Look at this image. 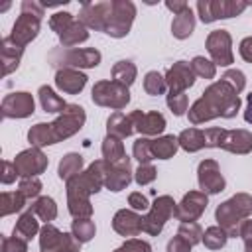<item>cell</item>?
<instances>
[{"label": "cell", "mask_w": 252, "mask_h": 252, "mask_svg": "<svg viewBox=\"0 0 252 252\" xmlns=\"http://www.w3.org/2000/svg\"><path fill=\"white\" fill-rule=\"evenodd\" d=\"M173 205H175V203H173L171 197H167V195L156 199L154 209L150 211V215H148L146 219H142V230H146V232H150V234H158V232L163 228V224H165V220L169 219V215H173V211H175Z\"/></svg>", "instance_id": "cell-9"}, {"label": "cell", "mask_w": 252, "mask_h": 252, "mask_svg": "<svg viewBox=\"0 0 252 252\" xmlns=\"http://www.w3.org/2000/svg\"><path fill=\"white\" fill-rule=\"evenodd\" d=\"M85 122V112L81 106L75 104H67V108L63 110V116L53 122V124H35L28 138L32 144L35 146H47V144H55L61 138H67L71 134H75L81 124Z\"/></svg>", "instance_id": "cell-2"}, {"label": "cell", "mask_w": 252, "mask_h": 252, "mask_svg": "<svg viewBox=\"0 0 252 252\" xmlns=\"http://www.w3.org/2000/svg\"><path fill=\"white\" fill-rule=\"evenodd\" d=\"M73 234L79 242H87L94 236V224L87 219H81V220H75L73 222Z\"/></svg>", "instance_id": "cell-35"}, {"label": "cell", "mask_w": 252, "mask_h": 252, "mask_svg": "<svg viewBox=\"0 0 252 252\" xmlns=\"http://www.w3.org/2000/svg\"><path fill=\"white\" fill-rule=\"evenodd\" d=\"M102 154L104 158L110 161V163H118V161H124L128 156L124 154V148H122V142L116 138V136H108L102 144Z\"/></svg>", "instance_id": "cell-27"}, {"label": "cell", "mask_w": 252, "mask_h": 252, "mask_svg": "<svg viewBox=\"0 0 252 252\" xmlns=\"http://www.w3.org/2000/svg\"><path fill=\"white\" fill-rule=\"evenodd\" d=\"M179 146L187 152H197L205 146V132L197 130V128H189V130H183L179 134Z\"/></svg>", "instance_id": "cell-24"}, {"label": "cell", "mask_w": 252, "mask_h": 252, "mask_svg": "<svg viewBox=\"0 0 252 252\" xmlns=\"http://www.w3.org/2000/svg\"><path fill=\"white\" fill-rule=\"evenodd\" d=\"M207 49L213 55L217 65H230L232 51H230V35L224 30H215L207 37Z\"/></svg>", "instance_id": "cell-11"}, {"label": "cell", "mask_w": 252, "mask_h": 252, "mask_svg": "<svg viewBox=\"0 0 252 252\" xmlns=\"http://www.w3.org/2000/svg\"><path fill=\"white\" fill-rule=\"evenodd\" d=\"M252 213V199L248 195H236L232 199H228L226 203H222L219 209H217V220L219 224H222L230 236H234L238 230H236V222L242 219V217H248Z\"/></svg>", "instance_id": "cell-4"}, {"label": "cell", "mask_w": 252, "mask_h": 252, "mask_svg": "<svg viewBox=\"0 0 252 252\" xmlns=\"http://www.w3.org/2000/svg\"><path fill=\"white\" fill-rule=\"evenodd\" d=\"M10 169H12V163H10V161H4V173H6V175L2 177V181H4V183H10V181L14 179V175H10V173H12Z\"/></svg>", "instance_id": "cell-52"}, {"label": "cell", "mask_w": 252, "mask_h": 252, "mask_svg": "<svg viewBox=\"0 0 252 252\" xmlns=\"http://www.w3.org/2000/svg\"><path fill=\"white\" fill-rule=\"evenodd\" d=\"M167 104L177 116H181L185 112V108H187V96L183 93H169L167 94Z\"/></svg>", "instance_id": "cell-40"}, {"label": "cell", "mask_w": 252, "mask_h": 252, "mask_svg": "<svg viewBox=\"0 0 252 252\" xmlns=\"http://www.w3.org/2000/svg\"><path fill=\"white\" fill-rule=\"evenodd\" d=\"M128 201H130V205H132L136 211H146V209H148V199H146L142 193H132Z\"/></svg>", "instance_id": "cell-48"}, {"label": "cell", "mask_w": 252, "mask_h": 252, "mask_svg": "<svg viewBox=\"0 0 252 252\" xmlns=\"http://www.w3.org/2000/svg\"><path fill=\"white\" fill-rule=\"evenodd\" d=\"M238 234L244 238V244H246V252H252V220H244Z\"/></svg>", "instance_id": "cell-47"}, {"label": "cell", "mask_w": 252, "mask_h": 252, "mask_svg": "<svg viewBox=\"0 0 252 252\" xmlns=\"http://www.w3.org/2000/svg\"><path fill=\"white\" fill-rule=\"evenodd\" d=\"M154 177H156V169H154L152 165H148V163H142V165L138 167V171H136V181H138L140 185L154 181Z\"/></svg>", "instance_id": "cell-44"}, {"label": "cell", "mask_w": 252, "mask_h": 252, "mask_svg": "<svg viewBox=\"0 0 252 252\" xmlns=\"http://www.w3.org/2000/svg\"><path fill=\"white\" fill-rule=\"evenodd\" d=\"M59 37H61V43L63 45H75L79 41H85L89 37V33H87V30H85V26L81 22H73Z\"/></svg>", "instance_id": "cell-31"}, {"label": "cell", "mask_w": 252, "mask_h": 252, "mask_svg": "<svg viewBox=\"0 0 252 252\" xmlns=\"http://www.w3.org/2000/svg\"><path fill=\"white\" fill-rule=\"evenodd\" d=\"M114 230L124 236H136L142 230V219L132 211H118L112 222Z\"/></svg>", "instance_id": "cell-20"}, {"label": "cell", "mask_w": 252, "mask_h": 252, "mask_svg": "<svg viewBox=\"0 0 252 252\" xmlns=\"http://www.w3.org/2000/svg\"><path fill=\"white\" fill-rule=\"evenodd\" d=\"M240 55L252 63V37H246L240 41Z\"/></svg>", "instance_id": "cell-49"}, {"label": "cell", "mask_w": 252, "mask_h": 252, "mask_svg": "<svg viewBox=\"0 0 252 252\" xmlns=\"http://www.w3.org/2000/svg\"><path fill=\"white\" fill-rule=\"evenodd\" d=\"M167 252H191V244L183 236H173L167 244Z\"/></svg>", "instance_id": "cell-45"}, {"label": "cell", "mask_w": 252, "mask_h": 252, "mask_svg": "<svg viewBox=\"0 0 252 252\" xmlns=\"http://www.w3.org/2000/svg\"><path fill=\"white\" fill-rule=\"evenodd\" d=\"M47 165V158L39 152V150H28L22 152L16 159H14V167H16V175H37L45 169Z\"/></svg>", "instance_id": "cell-13"}, {"label": "cell", "mask_w": 252, "mask_h": 252, "mask_svg": "<svg viewBox=\"0 0 252 252\" xmlns=\"http://www.w3.org/2000/svg\"><path fill=\"white\" fill-rule=\"evenodd\" d=\"M39 98H41V106H43L45 112H63L67 108V104L49 87H41L39 89Z\"/></svg>", "instance_id": "cell-29"}, {"label": "cell", "mask_w": 252, "mask_h": 252, "mask_svg": "<svg viewBox=\"0 0 252 252\" xmlns=\"http://www.w3.org/2000/svg\"><path fill=\"white\" fill-rule=\"evenodd\" d=\"M134 14H136V8L132 2H110L106 24H104V33L112 37L126 35L134 20Z\"/></svg>", "instance_id": "cell-5"}, {"label": "cell", "mask_w": 252, "mask_h": 252, "mask_svg": "<svg viewBox=\"0 0 252 252\" xmlns=\"http://www.w3.org/2000/svg\"><path fill=\"white\" fill-rule=\"evenodd\" d=\"M39 20L41 18H37L33 14L22 12L20 18L16 20V24H14V30H12V35H10L12 41H16L18 45H26L28 41H32L39 32Z\"/></svg>", "instance_id": "cell-14"}, {"label": "cell", "mask_w": 252, "mask_h": 252, "mask_svg": "<svg viewBox=\"0 0 252 252\" xmlns=\"http://www.w3.org/2000/svg\"><path fill=\"white\" fill-rule=\"evenodd\" d=\"M193 69L189 67L187 61H177L169 71H167V77H165V83L171 87V93H181L183 89L191 87L193 85Z\"/></svg>", "instance_id": "cell-17"}, {"label": "cell", "mask_w": 252, "mask_h": 252, "mask_svg": "<svg viewBox=\"0 0 252 252\" xmlns=\"http://www.w3.org/2000/svg\"><path fill=\"white\" fill-rule=\"evenodd\" d=\"M93 100L100 106H112V108H122L130 100V93L124 85L116 81H100L93 89Z\"/></svg>", "instance_id": "cell-7"}, {"label": "cell", "mask_w": 252, "mask_h": 252, "mask_svg": "<svg viewBox=\"0 0 252 252\" xmlns=\"http://www.w3.org/2000/svg\"><path fill=\"white\" fill-rule=\"evenodd\" d=\"M35 232H37V220L33 219V215L30 211V213H26V215L20 217L18 224L14 226V236L24 238V240H30Z\"/></svg>", "instance_id": "cell-28"}, {"label": "cell", "mask_w": 252, "mask_h": 252, "mask_svg": "<svg viewBox=\"0 0 252 252\" xmlns=\"http://www.w3.org/2000/svg\"><path fill=\"white\" fill-rule=\"evenodd\" d=\"M73 24V16L69 14V12H57L55 16H51V20H49V26H51V30H55L59 35L69 28Z\"/></svg>", "instance_id": "cell-38"}, {"label": "cell", "mask_w": 252, "mask_h": 252, "mask_svg": "<svg viewBox=\"0 0 252 252\" xmlns=\"http://www.w3.org/2000/svg\"><path fill=\"white\" fill-rule=\"evenodd\" d=\"M32 213H37L43 220H53L55 215H57V209H55L53 199H49V197H41V199H37V201L33 203Z\"/></svg>", "instance_id": "cell-32"}, {"label": "cell", "mask_w": 252, "mask_h": 252, "mask_svg": "<svg viewBox=\"0 0 252 252\" xmlns=\"http://www.w3.org/2000/svg\"><path fill=\"white\" fill-rule=\"evenodd\" d=\"M112 77L116 83L128 87L134 83V77H136V67L132 65V61H118L112 69Z\"/></svg>", "instance_id": "cell-30"}, {"label": "cell", "mask_w": 252, "mask_h": 252, "mask_svg": "<svg viewBox=\"0 0 252 252\" xmlns=\"http://www.w3.org/2000/svg\"><path fill=\"white\" fill-rule=\"evenodd\" d=\"M246 112H244V118H246V122H250L252 124V93L246 96Z\"/></svg>", "instance_id": "cell-51"}, {"label": "cell", "mask_w": 252, "mask_h": 252, "mask_svg": "<svg viewBox=\"0 0 252 252\" xmlns=\"http://www.w3.org/2000/svg\"><path fill=\"white\" fill-rule=\"evenodd\" d=\"M132 134V120L130 116H124L122 112H114L108 118V136H130Z\"/></svg>", "instance_id": "cell-25"}, {"label": "cell", "mask_w": 252, "mask_h": 252, "mask_svg": "<svg viewBox=\"0 0 252 252\" xmlns=\"http://www.w3.org/2000/svg\"><path fill=\"white\" fill-rule=\"evenodd\" d=\"M49 63L53 67H96L100 53L96 49H55L49 53Z\"/></svg>", "instance_id": "cell-6"}, {"label": "cell", "mask_w": 252, "mask_h": 252, "mask_svg": "<svg viewBox=\"0 0 252 252\" xmlns=\"http://www.w3.org/2000/svg\"><path fill=\"white\" fill-rule=\"evenodd\" d=\"M222 81H226L236 93H240L242 89H244V75L240 73V71H236V69H232V71H226L224 75H222Z\"/></svg>", "instance_id": "cell-41"}, {"label": "cell", "mask_w": 252, "mask_h": 252, "mask_svg": "<svg viewBox=\"0 0 252 252\" xmlns=\"http://www.w3.org/2000/svg\"><path fill=\"white\" fill-rule=\"evenodd\" d=\"M2 252H26V240L24 238H4L2 240Z\"/></svg>", "instance_id": "cell-43"}, {"label": "cell", "mask_w": 252, "mask_h": 252, "mask_svg": "<svg viewBox=\"0 0 252 252\" xmlns=\"http://www.w3.org/2000/svg\"><path fill=\"white\" fill-rule=\"evenodd\" d=\"M87 83V77L79 71H73V69H63L55 75V85L63 91V93H79Z\"/></svg>", "instance_id": "cell-21"}, {"label": "cell", "mask_w": 252, "mask_h": 252, "mask_svg": "<svg viewBox=\"0 0 252 252\" xmlns=\"http://www.w3.org/2000/svg\"><path fill=\"white\" fill-rule=\"evenodd\" d=\"M165 6H167L169 10H173V14H179V12H183L185 8H189L187 2H165Z\"/></svg>", "instance_id": "cell-50"}, {"label": "cell", "mask_w": 252, "mask_h": 252, "mask_svg": "<svg viewBox=\"0 0 252 252\" xmlns=\"http://www.w3.org/2000/svg\"><path fill=\"white\" fill-rule=\"evenodd\" d=\"M130 183V159L110 163L108 169H104V185L110 191H120Z\"/></svg>", "instance_id": "cell-19"}, {"label": "cell", "mask_w": 252, "mask_h": 252, "mask_svg": "<svg viewBox=\"0 0 252 252\" xmlns=\"http://www.w3.org/2000/svg\"><path fill=\"white\" fill-rule=\"evenodd\" d=\"M81 165H83V159H81L79 154H67V156L61 159V163H59V177L71 181L73 177L79 175Z\"/></svg>", "instance_id": "cell-26"}, {"label": "cell", "mask_w": 252, "mask_h": 252, "mask_svg": "<svg viewBox=\"0 0 252 252\" xmlns=\"http://www.w3.org/2000/svg\"><path fill=\"white\" fill-rule=\"evenodd\" d=\"M177 144H179V140L175 136H163L159 140H152V154H154V158L167 159L177 152Z\"/></svg>", "instance_id": "cell-23"}, {"label": "cell", "mask_w": 252, "mask_h": 252, "mask_svg": "<svg viewBox=\"0 0 252 252\" xmlns=\"http://www.w3.org/2000/svg\"><path fill=\"white\" fill-rule=\"evenodd\" d=\"M41 252H79V246L73 242L71 234H61L55 226L45 224L41 228Z\"/></svg>", "instance_id": "cell-10"}, {"label": "cell", "mask_w": 252, "mask_h": 252, "mask_svg": "<svg viewBox=\"0 0 252 252\" xmlns=\"http://www.w3.org/2000/svg\"><path fill=\"white\" fill-rule=\"evenodd\" d=\"M203 242H205V246H209L211 250H217V248L224 246V242H226V232H224L222 228H219V226H211V228H207Z\"/></svg>", "instance_id": "cell-34"}, {"label": "cell", "mask_w": 252, "mask_h": 252, "mask_svg": "<svg viewBox=\"0 0 252 252\" xmlns=\"http://www.w3.org/2000/svg\"><path fill=\"white\" fill-rule=\"evenodd\" d=\"M134 156L140 159V163H148L154 154H152V140H146V138H140L134 142Z\"/></svg>", "instance_id": "cell-36"}, {"label": "cell", "mask_w": 252, "mask_h": 252, "mask_svg": "<svg viewBox=\"0 0 252 252\" xmlns=\"http://www.w3.org/2000/svg\"><path fill=\"white\" fill-rule=\"evenodd\" d=\"M179 236H183L189 244H197L201 240V228H199L197 222H181Z\"/></svg>", "instance_id": "cell-37"}, {"label": "cell", "mask_w": 252, "mask_h": 252, "mask_svg": "<svg viewBox=\"0 0 252 252\" xmlns=\"http://www.w3.org/2000/svg\"><path fill=\"white\" fill-rule=\"evenodd\" d=\"M193 28H195V16H193L191 8H185L183 12L175 14L173 24H171V32H173V35H175L177 39L189 37L191 32H193Z\"/></svg>", "instance_id": "cell-22"}, {"label": "cell", "mask_w": 252, "mask_h": 252, "mask_svg": "<svg viewBox=\"0 0 252 252\" xmlns=\"http://www.w3.org/2000/svg\"><path fill=\"white\" fill-rule=\"evenodd\" d=\"M144 89L148 94L156 96V94H161L165 91V79L158 73V71H150L144 79Z\"/></svg>", "instance_id": "cell-33"}, {"label": "cell", "mask_w": 252, "mask_h": 252, "mask_svg": "<svg viewBox=\"0 0 252 252\" xmlns=\"http://www.w3.org/2000/svg\"><path fill=\"white\" fill-rule=\"evenodd\" d=\"M248 4L246 2H226V0H217V2H203L199 0L197 2V10H199V16L205 24L209 22H215L219 18H232V16H238L240 12H244Z\"/></svg>", "instance_id": "cell-8"}, {"label": "cell", "mask_w": 252, "mask_h": 252, "mask_svg": "<svg viewBox=\"0 0 252 252\" xmlns=\"http://www.w3.org/2000/svg\"><path fill=\"white\" fill-rule=\"evenodd\" d=\"M116 252H150V244L148 242H142V240H128Z\"/></svg>", "instance_id": "cell-46"}, {"label": "cell", "mask_w": 252, "mask_h": 252, "mask_svg": "<svg viewBox=\"0 0 252 252\" xmlns=\"http://www.w3.org/2000/svg\"><path fill=\"white\" fill-rule=\"evenodd\" d=\"M2 112L4 116H16V118H24V116H30L33 112V100H32V94L28 93H14V94H8L2 102Z\"/></svg>", "instance_id": "cell-16"}, {"label": "cell", "mask_w": 252, "mask_h": 252, "mask_svg": "<svg viewBox=\"0 0 252 252\" xmlns=\"http://www.w3.org/2000/svg\"><path fill=\"white\" fill-rule=\"evenodd\" d=\"M207 207V195L205 193H197V191H191L183 197V201L175 207L173 215L177 219H181L183 222H193Z\"/></svg>", "instance_id": "cell-12"}, {"label": "cell", "mask_w": 252, "mask_h": 252, "mask_svg": "<svg viewBox=\"0 0 252 252\" xmlns=\"http://www.w3.org/2000/svg\"><path fill=\"white\" fill-rule=\"evenodd\" d=\"M191 69H193L197 75L205 77V79L215 77V65H213V63H209L205 57H195V59H193V63H191Z\"/></svg>", "instance_id": "cell-39"}, {"label": "cell", "mask_w": 252, "mask_h": 252, "mask_svg": "<svg viewBox=\"0 0 252 252\" xmlns=\"http://www.w3.org/2000/svg\"><path fill=\"white\" fill-rule=\"evenodd\" d=\"M130 120H132V126L142 134H159L165 128V120L158 112H140V110H136V112L130 114Z\"/></svg>", "instance_id": "cell-18"}, {"label": "cell", "mask_w": 252, "mask_h": 252, "mask_svg": "<svg viewBox=\"0 0 252 252\" xmlns=\"http://www.w3.org/2000/svg\"><path fill=\"white\" fill-rule=\"evenodd\" d=\"M199 185L207 193H219V191L224 189V179L219 171L217 161H213V159L201 161V165H199Z\"/></svg>", "instance_id": "cell-15"}, {"label": "cell", "mask_w": 252, "mask_h": 252, "mask_svg": "<svg viewBox=\"0 0 252 252\" xmlns=\"http://www.w3.org/2000/svg\"><path fill=\"white\" fill-rule=\"evenodd\" d=\"M39 189H41V183H39L37 177H33V179H24V181L20 183V193H22L24 197H35V195L39 193Z\"/></svg>", "instance_id": "cell-42"}, {"label": "cell", "mask_w": 252, "mask_h": 252, "mask_svg": "<svg viewBox=\"0 0 252 252\" xmlns=\"http://www.w3.org/2000/svg\"><path fill=\"white\" fill-rule=\"evenodd\" d=\"M205 146L211 148H224L236 154H246L252 150V134L246 130H220L209 128L205 130Z\"/></svg>", "instance_id": "cell-3"}, {"label": "cell", "mask_w": 252, "mask_h": 252, "mask_svg": "<svg viewBox=\"0 0 252 252\" xmlns=\"http://www.w3.org/2000/svg\"><path fill=\"white\" fill-rule=\"evenodd\" d=\"M238 108H240V98L236 96V91L226 81H220L211 85L203 93V96L189 110V118L193 124H199L215 116L230 118L238 112Z\"/></svg>", "instance_id": "cell-1"}]
</instances>
